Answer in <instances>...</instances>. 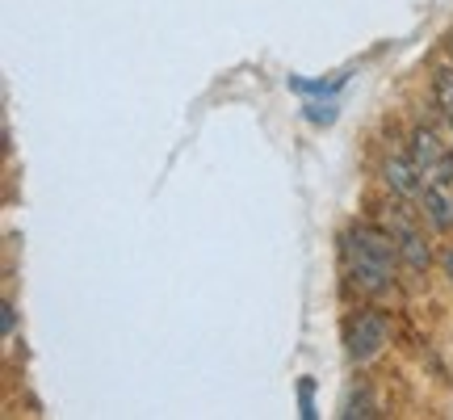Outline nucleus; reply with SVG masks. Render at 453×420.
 <instances>
[{"label": "nucleus", "instance_id": "nucleus-3", "mask_svg": "<svg viewBox=\"0 0 453 420\" xmlns=\"http://www.w3.org/2000/svg\"><path fill=\"white\" fill-rule=\"evenodd\" d=\"M390 332H395V323H390V315L378 307V303H370V307H357L353 315L344 320V328H340L344 357H349L353 366H370L373 357L390 345Z\"/></svg>", "mask_w": 453, "mask_h": 420}, {"label": "nucleus", "instance_id": "nucleus-7", "mask_svg": "<svg viewBox=\"0 0 453 420\" xmlns=\"http://www.w3.org/2000/svg\"><path fill=\"white\" fill-rule=\"evenodd\" d=\"M433 105L441 110L445 122H453V64H441L433 72Z\"/></svg>", "mask_w": 453, "mask_h": 420}, {"label": "nucleus", "instance_id": "nucleus-12", "mask_svg": "<svg viewBox=\"0 0 453 420\" xmlns=\"http://www.w3.org/2000/svg\"><path fill=\"white\" fill-rule=\"evenodd\" d=\"M298 404H303V416H315V404H311V383L298 387Z\"/></svg>", "mask_w": 453, "mask_h": 420}, {"label": "nucleus", "instance_id": "nucleus-2", "mask_svg": "<svg viewBox=\"0 0 453 420\" xmlns=\"http://www.w3.org/2000/svg\"><path fill=\"white\" fill-rule=\"evenodd\" d=\"M378 223L390 231V240H395V253H399V265H403L407 274H428V265H433V240H428V223H424V214L416 210V202H399V198H390L387 206H382V219Z\"/></svg>", "mask_w": 453, "mask_h": 420}, {"label": "nucleus", "instance_id": "nucleus-6", "mask_svg": "<svg viewBox=\"0 0 453 420\" xmlns=\"http://www.w3.org/2000/svg\"><path fill=\"white\" fill-rule=\"evenodd\" d=\"M416 210L424 214L428 231L449 236V231H453V185H424V194H420V202H416Z\"/></svg>", "mask_w": 453, "mask_h": 420}, {"label": "nucleus", "instance_id": "nucleus-10", "mask_svg": "<svg viewBox=\"0 0 453 420\" xmlns=\"http://www.w3.org/2000/svg\"><path fill=\"white\" fill-rule=\"evenodd\" d=\"M303 118H307V122H315V127H332V122L340 118L336 97H307V101H303Z\"/></svg>", "mask_w": 453, "mask_h": 420}, {"label": "nucleus", "instance_id": "nucleus-8", "mask_svg": "<svg viewBox=\"0 0 453 420\" xmlns=\"http://www.w3.org/2000/svg\"><path fill=\"white\" fill-rule=\"evenodd\" d=\"M340 416H378V400H373L370 383H357V387L344 395V404H340Z\"/></svg>", "mask_w": 453, "mask_h": 420}, {"label": "nucleus", "instance_id": "nucleus-9", "mask_svg": "<svg viewBox=\"0 0 453 420\" xmlns=\"http://www.w3.org/2000/svg\"><path fill=\"white\" fill-rule=\"evenodd\" d=\"M286 84H290V93H298V97H336L344 76H332V81H303V76H290Z\"/></svg>", "mask_w": 453, "mask_h": 420}, {"label": "nucleus", "instance_id": "nucleus-5", "mask_svg": "<svg viewBox=\"0 0 453 420\" xmlns=\"http://www.w3.org/2000/svg\"><path fill=\"white\" fill-rule=\"evenodd\" d=\"M382 185H387V194L399 198V202H420L428 181H424V173L416 168V160H411L407 152H395V156L382 160Z\"/></svg>", "mask_w": 453, "mask_h": 420}, {"label": "nucleus", "instance_id": "nucleus-11", "mask_svg": "<svg viewBox=\"0 0 453 420\" xmlns=\"http://www.w3.org/2000/svg\"><path fill=\"white\" fill-rule=\"evenodd\" d=\"M437 261H441V274L449 277V286H453V244H445V248H441Z\"/></svg>", "mask_w": 453, "mask_h": 420}, {"label": "nucleus", "instance_id": "nucleus-14", "mask_svg": "<svg viewBox=\"0 0 453 420\" xmlns=\"http://www.w3.org/2000/svg\"><path fill=\"white\" fill-rule=\"evenodd\" d=\"M449 139H453V122H449Z\"/></svg>", "mask_w": 453, "mask_h": 420}, {"label": "nucleus", "instance_id": "nucleus-4", "mask_svg": "<svg viewBox=\"0 0 453 420\" xmlns=\"http://www.w3.org/2000/svg\"><path fill=\"white\" fill-rule=\"evenodd\" d=\"M407 156L416 160L428 185H453V139H445L437 127L416 122L407 135Z\"/></svg>", "mask_w": 453, "mask_h": 420}, {"label": "nucleus", "instance_id": "nucleus-1", "mask_svg": "<svg viewBox=\"0 0 453 420\" xmlns=\"http://www.w3.org/2000/svg\"><path fill=\"white\" fill-rule=\"evenodd\" d=\"M340 269H344V286L353 294L382 303L387 294H395L403 265H399L387 227L373 219H357L340 231Z\"/></svg>", "mask_w": 453, "mask_h": 420}, {"label": "nucleus", "instance_id": "nucleus-13", "mask_svg": "<svg viewBox=\"0 0 453 420\" xmlns=\"http://www.w3.org/2000/svg\"><path fill=\"white\" fill-rule=\"evenodd\" d=\"M13 320H17V315H13V303H4V332H13Z\"/></svg>", "mask_w": 453, "mask_h": 420}]
</instances>
